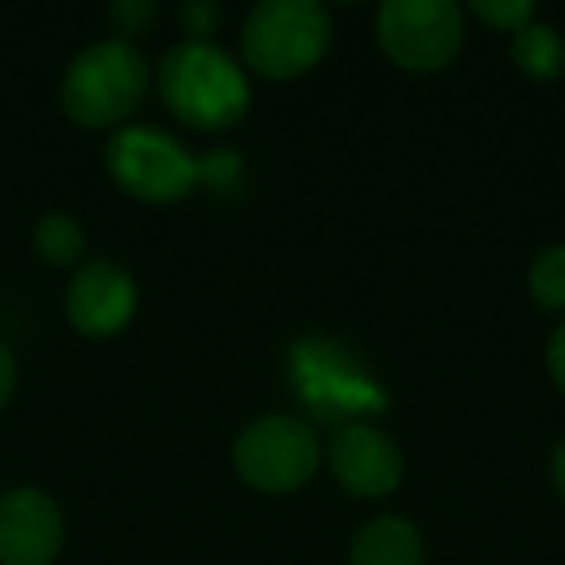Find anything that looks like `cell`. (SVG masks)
<instances>
[{
  "mask_svg": "<svg viewBox=\"0 0 565 565\" xmlns=\"http://www.w3.org/2000/svg\"><path fill=\"white\" fill-rule=\"evenodd\" d=\"M159 97L174 120L202 132H225L241 125L252 105L244 71L213 43H179L159 63Z\"/></svg>",
  "mask_w": 565,
  "mask_h": 565,
  "instance_id": "cell-1",
  "label": "cell"
},
{
  "mask_svg": "<svg viewBox=\"0 0 565 565\" xmlns=\"http://www.w3.org/2000/svg\"><path fill=\"white\" fill-rule=\"evenodd\" d=\"M333 40V20L318 0H264L241 32L244 63L271 82L315 71Z\"/></svg>",
  "mask_w": 565,
  "mask_h": 565,
  "instance_id": "cell-2",
  "label": "cell"
},
{
  "mask_svg": "<svg viewBox=\"0 0 565 565\" xmlns=\"http://www.w3.org/2000/svg\"><path fill=\"white\" fill-rule=\"evenodd\" d=\"M148 58L125 40L86 47L63 78V109L82 128H113L136 113L148 94Z\"/></svg>",
  "mask_w": 565,
  "mask_h": 565,
  "instance_id": "cell-3",
  "label": "cell"
},
{
  "mask_svg": "<svg viewBox=\"0 0 565 565\" xmlns=\"http://www.w3.org/2000/svg\"><path fill=\"white\" fill-rule=\"evenodd\" d=\"M236 477L267 495L302 488L322 465V446L310 423L295 415H264L248 423L233 441Z\"/></svg>",
  "mask_w": 565,
  "mask_h": 565,
  "instance_id": "cell-4",
  "label": "cell"
},
{
  "mask_svg": "<svg viewBox=\"0 0 565 565\" xmlns=\"http://www.w3.org/2000/svg\"><path fill=\"white\" fill-rule=\"evenodd\" d=\"M105 167L128 198L148 205L182 202L202 179L198 159L174 136L156 128H117L105 148Z\"/></svg>",
  "mask_w": 565,
  "mask_h": 565,
  "instance_id": "cell-5",
  "label": "cell"
},
{
  "mask_svg": "<svg viewBox=\"0 0 565 565\" xmlns=\"http://www.w3.org/2000/svg\"><path fill=\"white\" fill-rule=\"evenodd\" d=\"M376 43L399 71L438 74L461 55L465 17L454 0H387L376 12Z\"/></svg>",
  "mask_w": 565,
  "mask_h": 565,
  "instance_id": "cell-6",
  "label": "cell"
},
{
  "mask_svg": "<svg viewBox=\"0 0 565 565\" xmlns=\"http://www.w3.org/2000/svg\"><path fill=\"white\" fill-rule=\"evenodd\" d=\"M66 523L58 503L40 488L0 495V565H55Z\"/></svg>",
  "mask_w": 565,
  "mask_h": 565,
  "instance_id": "cell-7",
  "label": "cell"
},
{
  "mask_svg": "<svg viewBox=\"0 0 565 565\" xmlns=\"http://www.w3.org/2000/svg\"><path fill=\"white\" fill-rule=\"evenodd\" d=\"M330 472L349 495L384 500L403 484V449L376 426L349 423L330 441Z\"/></svg>",
  "mask_w": 565,
  "mask_h": 565,
  "instance_id": "cell-8",
  "label": "cell"
},
{
  "mask_svg": "<svg viewBox=\"0 0 565 565\" xmlns=\"http://www.w3.org/2000/svg\"><path fill=\"white\" fill-rule=\"evenodd\" d=\"M136 279L113 259H89L66 287V318L86 338H113L136 315Z\"/></svg>",
  "mask_w": 565,
  "mask_h": 565,
  "instance_id": "cell-9",
  "label": "cell"
},
{
  "mask_svg": "<svg viewBox=\"0 0 565 565\" xmlns=\"http://www.w3.org/2000/svg\"><path fill=\"white\" fill-rule=\"evenodd\" d=\"M423 534L403 515L369 519L349 546V565H423Z\"/></svg>",
  "mask_w": 565,
  "mask_h": 565,
  "instance_id": "cell-10",
  "label": "cell"
},
{
  "mask_svg": "<svg viewBox=\"0 0 565 565\" xmlns=\"http://www.w3.org/2000/svg\"><path fill=\"white\" fill-rule=\"evenodd\" d=\"M511 58L534 82H554L565 74V40L554 24L531 20L523 32L511 35Z\"/></svg>",
  "mask_w": 565,
  "mask_h": 565,
  "instance_id": "cell-11",
  "label": "cell"
},
{
  "mask_svg": "<svg viewBox=\"0 0 565 565\" xmlns=\"http://www.w3.org/2000/svg\"><path fill=\"white\" fill-rule=\"evenodd\" d=\"M32 241H35V252H40L47 264L71 267V264H78L82 252H86V228H82L71 213L51 210V213H43V217L35 221Z\"/></svg>",
  "mask_w": 565,
  "mask_h": 565,
  "instance_id": "cell-12",
  "label": "cell"
},
{
  "mask_svg": "<svg viewBox=\"0 0 565 565\" xmlns=\"http://www.w3.org/2000/svg\"><path fill=\"white\" fill-rule=\"evenodd\" d=\"M526 291L550 315L565 310V244H550L534 256L531 275H526Z\"/></svg>",
  "mask_w": 565,
  "mask_h": 565,
  "instance_id": "cell-13",
  "label": "cell"
},
{
  "mask_svg": "<svg viewBox=\"0 0 565 565\" xmlns=\"http://www.w3.org/2000/svg\"><path fill=\"white\" fill-rule=\"evenodd\" d=\"M534 4L531 0H472V17L484 20L492 32H523L534 20Z\"/></svg>",
  "mask_w": 565,
  "mask_h": 565,
  "instance_id": "cell-14",
  "label": "cell"
},
{
  "mask_svg": "<svg viewBox=\"0 0 565 565\" xmlns=\"http://www.w3.org/2000/svg\"><path fill=\"white\" fill-rule=\"evenodd\" d=\"M159 20L156 0H117L109 4V24L117 32V40H136V35L151 32V24Z\"/></svg>",
  "mask_w": 565,
  "mask_h": 565,
  "instance_id": "cell-15",
  "label": "cell"
},
{
  "mask_svg": "<svg viewBox=\"0 0 565 565\" xmlns=\"http://www.w3.org/2000/svg\"><path fill=\"white\" fill-rule=\"evenodd\" d=\"M179 20L186 28L190 43H210V35L221 24V4H213V0H190V4H182Z\"/></svg>",
  "mask_w": 565,
  "mask_h": 565,
  "instance_id": "cell-16",
  "label": "cell"
},
{
  "mask_svg": "<svg viewBox=\"0 0 565 565\" xmlns=\"http://www.w3.org/2000/svg\"><path fill=\"white\" fill-rule=\"evenodd\" d=\"M546 364H550V376H554V384L565 392V322L554 330V338H550L546 345Z\"/></svg>",
  "mask_w": 565,
  "mask_h": 565,
  "instance_id": "cell-17",
  "label": "cell"
},
{
  "mask_svg": "<svg viewBox=\"0 0 565 565\" xmlns=\"http://www.w3.org/2000/svg\"><path fill=\"white\" fill-rule=\"evenodd\" d=\"M12 387H17V361H12L9 349L0 345V411H4V403H9Z\"/></svg>",
  "mask_w": 565,
  "mask_h": 565,
  "instance_id": "cell-18",
  "label": "cell"
},
{
  "mask_svg": "<svg viewBox=\"0 0 565 565\" xmlns=\"http://www.w3.org/2000/svg\"><path fill=\"white\" fill-rule=\"evenodd\" d=\"M550 469H554V484H557V492H562V500H565V441L557 446L554 465H550Z\"/></svg>",
  "mask_w": 565,
  "mask_h": 565,
  "instance_id": "cell-19",
  "label": "cell"
}]
</instances>
